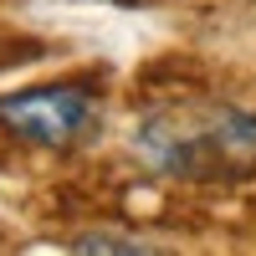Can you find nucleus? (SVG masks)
<instances>
[{
  "mask_svg": "<svg viewBox=\"0 0 256 256\" xmlns=\"http://www.w3.org/2000/svg\"><path fill=\"white\" fill-rule=\"evenodd\" d=\"M134 148L148 169L174 180L256 174V113L236 102H174L138 118Z\"/></svg>",
  "mask_w": 256,
  "mask_h": 256,
  "instance_id": "f257e3e1",
  "label": "nucleus"
},
{
  "mask_svg": "<svg viewBox=\"0 0 256 256\" xmlns=\"http://www.w3.org/2000/svg\"><path fill=\"white\" fill-rule=\"evenodd\" d=\"M0 128L36 148H67L98 128V98L88 88H26L0 98Z\"/></svg>",
  "mask_w": 256,
  "mask_h": 256,
  "instance_id": "f03ea898",
  "label": "nucleus"
},
{
  "mask_svg": "<svg viewBox=\"0 0 256 256\" xmlns=\"http://www.w3.org/2000/svg\"><path fill=\"white\" fill-rule=\"evenodd\" d=\"M72 251H77V256H98V251L123 256V251H154V246H144V241H134V236H118V230H92V236H77Z\"/></svg>",
  "mask_w": 256,
  "mask_h": 256,
  "instance_id": "7ed1b4c3",
  "label": "nucleus"
}]
</instances>
